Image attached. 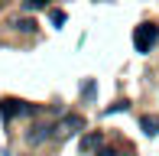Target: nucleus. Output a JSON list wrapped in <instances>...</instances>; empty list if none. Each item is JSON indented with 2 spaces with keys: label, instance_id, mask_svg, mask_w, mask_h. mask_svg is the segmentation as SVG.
<instances>
[{
  "label": "nucleus",
  "instance_id": "obj_1",
  "mask_svg": "<svg viewBox=\"0 0 159 156\" xmlns=\"http://www.w3.org/2000/svg\"><path fill=\"white\" fill-rule=\"evenodd\" d=\"M156 42H159V26L156 23H140L133 30V49L136 52H149Z\"/></svg>",
  "mask_w": 159,
  "mask_h": 156
},
{
  "label": "nucleus",
  "instance_id": "obj_2",
  "mask_svg": "<svg viewBox=\"0 0 159 156\" xmlns=\"http://www.w3.org/2000/svg\"><path fill=\"white\" fill-rule=\"evenodd\" d=\"M23 117V114H36V108L33 104H26V101H13V98H3L0 101V117L3 120H10V117Z\"/></svg>",
  "mask_w": 159,
  "mask_h": 156
},
{
  "label": "nucleus",
  "instance_id": "obj_3",
  "mask_svg": "<svg viewBox=\"0 0 159 156\" xmlns=\"http://www.w3.org/2000/svg\"><path fill=\"white\" fill-rule=\"evenodd\" d=\"M81 127H84V120L78 117V114H71V117H65L62 124L55 127V137H59V140H65V137H75V133L81 130Z\"/></svg>",
  "mask_w": 159,
  "mask_h": 156
},
{
  "label": "nucleus",
  "instance_id": "obj_4",
  "mask_svg": "<svg viewBox=\"0 0 159 156\" xmlns=\"http://www.w3.org/2000/svg\"><path fill=\"white\" fill-rule=\"evenodd\" d=\"M49 137H55V127H49V124L42 127V124H39V127H33V133H30V143H42V140H49Z\"/></svg>",
  "mask_w": 159,
  "mask_h": 156
},
{
  "label": "nucleus",
  "instance_id": "obj_5",
  "mask_svg": "<svg viewBox=\"0 0 159 156\" xmlns=\"http://www.w3.org/2000/svg\"><path fill=\"white\" fill-rule=\"evenodd\" d=\"M143 133H146V137H156V133H159V120L156 117H143Z\"/></svg>",
  "mask_w": 159,
  "mask_h": 156
},
{
  "label": "nucleus",
  "instance_id": "obj_6",
  "mask_svg": "<svg viewBox=\"0 0 159 156\" xmlns=\"http://www.w3.org/2000/svg\"><path fill=\"white\" fill-rule=\"evenodd\" d=\"M101 140H104L101 133H88V137L81 140V150H94V146H101Z\"/></svg>",
  "mask_w": 159,
  "mask_h": 156
},
{
  "label": "nucleus",
  "instance_id": "obj_7",
  "mask_svg": "<svg viewBox=\"0 0 159 156\" xmlns=\"http://www.w3.org/2000/svg\"><path fill=\"white\" fill-rule=\"evenodd\" d=\"M13 26H16V30H23V33H33V30H36V23H33V20H16Z\"/></svg>",
  "mask_w": 159,
  "mask_h": 156
},
{
  "label": "nucleus",
  "instance_id": "obj_8",
  "mask_svg": "<svg viewBox=\"0 0 159 156\" xmlns=\"http://www.w3.org/2000/svg\"><path fill=\"white\" fill-rule=\"evenodd\" d=\"M52 23H55V26L65 23V13H62V10H52Z\"/></svg>",
  "mask_w": 159,
  "mask_h": 156
},
{
  "label": "nucleus",
  "instance_id": "obj_9",
  "mask_svg": "<svg viewBox=\"0 0 159 156\" xmlns=\"http://www.w3.org/2000/svg\"><path fill=\"white\" fill-rule=\"evenodd\" d=\"M23 3H26V7H30V10H36V7H46V3H49V0H23Z\"/></svg>",
  "mask_w": 159,
  "mask_h": 156
},
{
  "label": "nucleus",
  "instance_id": "obj_10",
  "mask_svg": "<svg viewBox=\"0 0 159 156\" xmlns=\"http://www.w3.org/2000/svg\"><path fill=\"white\" fill-rule=\"evenodd\" d=\"M98 156H120V153H117V150H101Z\"/></svg>",
  "mask_w": 159,
  "mask_h": 156
}]
</instances>
